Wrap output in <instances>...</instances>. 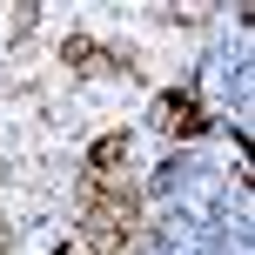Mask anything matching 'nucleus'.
I'll list each match as a JSON object with an SVG mask.
<instances>
[{"label": "nucleus", "mask_w": 255, "mask_h": 255, "mask_svg": "<svg viewBox=\"0 0 255 255\" xmlns=\"http://www.w3.org/2000/svg\"><path fill=\"white\" fill-rule=\"evenodd\" d=\"M154 128L175 141H195V134H208V108L195 94H154Z\"/></svg>", "instance_id": "1"}, {"label": "nucleus", "mask_w": 255, "mask_h": 255, "mask_svg": "<svg viewBox=\"0 0 255 255\" xmlns=\"http://www.w3.org/2000/svg\"><path fill=\"white\" fill-rule=\"evenodd\" d=\"M61 61L74 67V74H101V67H115V74H134V54H115V47H94L88 34H67V40H61Z\"/></svg>", "instance_id": "2"}, {"label": "nucleus", "mask_w": 255, "mask_h": 255, "mask_svg": "<svg viewBox=\"0 0 255 255\" xmlns=\"http://www.w3.org/2000/svg\"><path fill=\"white\" fill-rule=\"evenodd\" d=\"M121 161H128V134H101L88 148V175H128Z\"/></svg>", "instance_id": "3"}, {"label": "nucleus", "mask_w": 255, "mask_h": 255, "mask_svg": "<svg viewBox=\"0 0 255 255\" xmlns=\"http://www.w3.org/2000/svg\"><path fill=\"white\" fill-rule=\"evenodd\" d=\"M34 27H40V7H20V13H13V34H20V40L34 34Z\"/></svg>", "instance_id": "4"}, {"label": "nucleus", "mask_w": 255, "mask_h": 255, "mask_svg": "<svg viewBox=\"0 0 255 255\" xmlns=\"http://www.w3.org/2000/svg\"><path fill=\"white\" fill-rule=\"evenodd\" d=\"M61 255H74V249H61Z\"/></svg>", "instance_id": "5"}]
</instances>
